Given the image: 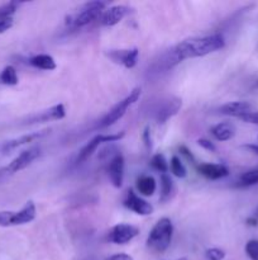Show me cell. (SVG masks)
<instances>
[{
  "instance_id": "cell-26",
  "label": "cell",
  "mask_w": 258,
  "mask_h": 260,
  "mask_svg": "<svg viewBox=\"0 0 258 260\" xmlns=\"http://www.w3.org/2000/svg\"><path fill=\"white\" fill-rule=\"evenodd\" d=\"M239 183L240 185H243V187H248V185L258 184V169L249 170V172L242 174V177H240L239 179Z\"/></svg>"
},
{
  "instance_id": "cell-24",
  "label": "cell",
  "mask_w": 258,
  "mask_h": 260,
  "mask_svg": "<svg viewBox=\"0 0 258 260\" xmlns=\"http://www.w3.org/2000/svg\"><path fill=\"white\" fill-rule=\"evenodd\" d=\"M170 169L171 173H172L175 177L177 178H186L188 175V172H186V168L184 166L182 161L180 160L179 156H172L170 160Z\"/></svg>"
},
{
  "instance_id": "cell-3",
  "label": "cell",
  "mask_w": 258,
  "mask_h": 260,
  "mask_svg": "<svg viewBox=\"0 0 258 260\" xmlns=\"http://www.w3.org/2000/svg\"><path fill=\"white\" fill-rule=\"evenodd\" d=\"M141 98V88L133 89L131 92V94L125 97L121 102H119L118 104H116L112 109L105 114V116L99 121L97 123V129H106V127H110L114 123L118 122L120 118H123L125 113H127L128 108L132 107L136 102H138V99Z\"/></svg>"
},
{
  "instance_id": "cell-36",
  "label": "cell",
  "mask_w": 258,
  "mask_h": 260,
  "mask_svg": "<svg viewBox=\"0 0 258 260\" xmlns=\"http://www.w3.org/2000/svg\"><path fill=\"white\" fill-rule=\"evenodd\" d=\"M244 149H247V150L249 151V153H252V154H255V155H257L258 156V145H256V144H247V145H244Z\"/></svg>"
},
{
  "instance_id": "cell-16",
  "label": "cell",
  "mask_w": 258,
  "mask_h": 260,
  "mask_svg": "<svg viewBox=\"0 0 258 260\" xmlns=\"http://www.w3.org/2000/svg\"><path fill=\"white\" fill-rule=\"evenodd\" d=\"M37 208L33 201H28L24 207L19 209L18 212H14L13 217V226H21V225L29 224L36 218Z\"/></svg>"
},
{
  "instance_id": "cell-33",
  "label": "cell",
  "mask_w": 258,
  "mask_h": 260,
  "mask_svg": "<svg viewBox=\"0 0 258 260\" xmlns=\"http://www.w3.org/2000/svg\"><path fill=\"white\" fill-rule=\"evenodd\" d=\"M12 27H13V18L0 19V34L4 33V32H6Z\"/></svg>"
},
{
  "instance_id": "cell-11",
  "label": "cell",
  "mask_w": 258,
  "mask_h": 260,
  "mask_svg": "<svg viewBox=\"0 0 258 260\" xmlns=\"http://www.w3.org/2000/svg\"><path fill=\"white\" fill-rule=\"evenodd\" d=\"M106 55L112 58L113 62L123 65L127 69H133L138 62L140 57V50L137 47L129 50H110Z\"/></svg>"
},
{
  "instance_id": "cell-1",
  "label": "cell",
  "mask_w": 258,
  "mask_h": 260,
  "mask_svg": "<svg viewBox=\"0 0 258 260\" xmlns=\"http://www.w3.org/2000/svg\"><path fill=\"white\" fill-rule=\"evenodd\" d=\"M225 38L222 33H214L210 36L190 38L173 46V51L176 53L179 61L182 62L186 58L203 57L212 52L224 49Z\"/></svg>"
},
{
  "instance_id": "cell-22",
  "label": "cell",
  "mask_w": 258,
  "mask_h": 260,
  "mask_svg": "<svg viewBox=\"0 0 258 260\" xmlns=\"http://www.w3.org/2000/svg\"><path fill=\"white\" fill-rule=\"evenodd\" d=\"M0 81L4 84V85H9V86H14L19 83L18 79V74H17V70L14 69V66H5L4 70L0 74Z\"/></svg>"
},
{
  "instance_id": "cell-19",
  "label": "cell",
  "mask_w": 258,
  "mask_h": 260,
  "mask_svg": "<svg viewBox=\"0 0 258 260\" xmlns=\"http://www.w3.org/2000/svg\"><path fill=\"white\" fill-rule=\"evenodd\" d=\"M137 189L140 192V194L144 197H151L155 194L156 189H157V183L156 179L152 175H141L137 179Z\"/></svg>"
},
{
  "instance_id": "cell-37",
  "label": "cell",
  "mask_w": 258,
  "mask_h": 260,
  "mask_svg": "<svg viewBox=\"0 0 258 260\" xmlns=\"http://www.w3.org/2000/svg\"><path fill=\"white\" fill-rule=\"evenodd\" d=\"M246 224L248 225V226L256 227V226H258V220L256 217H248L246 220Z\"/></svg>"
},
{
  "instance_id": "cell-6",
  "label": "cell",
  "mask_w": 258,
  "mask_h": 260,
  "mask_svg": "<svg viewBox=\"0 0 258 260\" xmlns=\"http://www.w3.org/2000/svg\"><path fill=\"white\" fill-rule=\"evenodd\" d=\"M125 136V132L121 131L119 133H109V135H104V133H99L95 137L91 138L85 146L82 147L79 151V155L76 157V162L81 164V162L86 161L96 151V149L103 144H112V142H117V141L121 140Z\"/></svg>"
},
{
  "instance_id": "cell-7",
  "label": "cell",
  "mask_w": 258,
  "mask_h": 260,
  "mask_svg": "<svg viewBox=\"0 0 258 260\" xmlns=\"http://www.w3.org/2000/svg\"><path fill=\"white\" fill-rule=\"evenodd\" d=\"M140 229L129 224H118L113 226L108 234V241L117 245H125L138 236Z\"/></svg>"
},
{
  "instance_id": "cell-34",
  "label": "cell",
  "mask_w": 258,
  "mask_h": 260,
  "mask_svg": "<svg viewBox=\"0 0 258 260\" xmlns=\"http://www.w3.org/2000/svg\"><path fill=\"white\" fill-rule=\"evenodd\" d=\"M179 151L181 153V155L185 156L186 160H188V161L191 162V164H195V162H196V161H195L194 155L191 154V151L188 150V149L186 146H184V145H182V146H180L179 147Z\"/></svg>"
},
{
  "instance_id": "cell-9",
  "label": "cell",
  "mask_w": 258,
  "mask_h": 260,
  "mask_svg": "<svg viewBox=\"0 0 258 260\" xmlns=\"http://www.w3.org/2000/svg\"><path fill=\"white\" fill-rule=\"evenodd\" d=\"M182 107V101L179 98H170L162 102L155 110V120L158 125H164L176 116Z\"/></svg>"
},
{
  "instance_id": "cell-15",
  "label": "cell",
  "mask_w": 258,
  "mask_h": 260,
  "mask_svg": "<svg viewBox=\"0 0 258 260\" xmlns=\"http://www.w3.org/2000/svg\"><path fill=\"white\" fill-rule=\"evenodd\" d=\"M128 13H129V8L127 5H113L104 12L103 17H101V23L105 27L117 26L119 22L124 19Z\"/></svg>"
},
{
  "instance_id": "cell-28",
  "label": "cell",
  "mask_w": 258,
  "mask_h": 260,
  "mask_svg": "<svg viewBox=\"0 0 258 260\" xmlns=\"http://www.w3.org/2000/svg\"><path fill=\"white\" fill-rule=\"evenodd\" d=\"M205 257H207L208 260H224L225 251L219 248L208 249L205 251Z\"/></svg>"
},
{
  "instance_id": "cell-14",
  "label": "cell",
  "mask_w": 258,
  "mask_h": 260,
  "mask_svg": "<svg viewBox=\"0 0 258 260\" xmlns=\"http://www.w3.org/2000/svg\"><path fill=\"white\" fill-rule=\"evenodd\" d=\"M65 116H66V109H65L64 104H56V105L45 110V112H41V113L29 117L28 123H42L49 122V121H58L65 118Z\"/></svg>"
},
{
  "instance_id": "cell-29",
  "label": "cell",
  "mask_w": 258,
  "mask_h": 260,
  "mask_svg": "<svg viewBox=\"0 0 258 260\" xmlns=\"http://www.w3.org/2000/svg\"><path fill=\"white\" fill-rule=\"evenodd\" d=\"M13 217H14V212L0 211V226L3 227L13 226Z\"/></svg>"
},
{
  "instance_id": "cell-40",
  "label": "cell",
  "mask_w": 258,
  "mask_h": 260,
  "mask_svg": "<svg viewBox=\"0 0 258 260\" xmlns=\"http://www.w3.org/2000/svg\"><path fill=\"white\" fill-rule=\"evenodd\" d=\"M85 260H94V258H91V257L90 258H86Z\"/></svg>"
},
{
  "instance_id": "cell-12",
  "label": "cell",
  "mask_w": 258,
  "mask_h": 260,
  "mask_svg": "<svg viewBox=\"0 0 258 260\" xmlns=\"http://www.w3.org/2000/svg\"><path fill=\"white\" fill-rule=\"evenodd\" d=\"M108 175L112 184L116 188H120L123 185L124 179V156L120 153H117L110 160L108 165Z\"/></svg>"
},
{
  "instance_id": "cell-5",
  "label": "cell",
  "mask_w": 258,
  "mask_h": 260,
  "mask_svg": "<svg viewBox=\"0 0 258 260\" xmlns=\"http://www.w3.org/2000/svg\"><path fill=\"white\" fill-rule=\"evenodd\" d=\"M41 156V149L40 147H32L28 150L22 151L10 164L0 169V179H4L6 177L15 174V173L21 172L23 169L28 168L36 159H38Z\"/></svg>"
},
{
  "instance_id": "cell-25",
  "label": "cell",
  "mask_w": 258,
  "mask_h": 260,
  "mask_svg": "<svg viewBox=\"0 0 258 260\" xmlns=\"http://www.w3.org/2000/svg\"><path fill=\"white\" fill-rule=\"evenodd\" d=\"M19 5H21V3H18V1H9V3L0 6V19L12 18V16L17 12Z\"/></svg>"
},
{
  "instance_id": "cell-30",
  "label": "cell",
  "mask_w": 258,
  "mask_h": 260,
  "mask_svg": "<svg viewBox=\"0 0 258 260\" xmlns=\"http://www.w3.org/2000/svg\"><path fill=\"white\" fill-rule=\"evenodd\" d=\"M142 141L143 144H144V146H146L147 150H152V147H153V140H152L151 127H149V126H146V129L143 130Z\"/></svg>"
},
{
  "instance_id": "cell-10",
  "label": "cell",
  "mask_w": 258,
  "mask_h": 260,
  "mask_svg": "<svg viewBox=\"0 0 258 260\" xmlns=\"http://www.w3.org/2000/svg\"><path fill=\"white\" fill-rule=\"evenodd\" d=\"M49 132H51V130H48V129L41 130V131L30 132V133L23 135V136H21V137H17V138H13V140L6 141V142H4L3 146H1V153L3 154L12 153V151H14L15 149H18V147L24 146V145H28V144H32V142H34V141H37V140H41V138H43L45 136L49 135Z\"/></svg>"
},
{
  "instance_id": "cell-17",
  "label": "cell",
  "mask_w": 258,
  "mask_h": 260,
  "mask_svg": "<svg viewBox=\"0 0 258 260\" xmlns=\"http://www.w3.org/2000/svg\"><path fill=\"white\" fill-rule=\"evenodd\" d=\"M252 109V105L248 102H231L219 108V112L225 116L237 117L239 118L243 114L248 113Z\"/></svg>"
},
{
  "instance_id": "cell-2",
  "label": "cell",
  "mask_w": 258,
  "mask_h": 260,
  "mask_svg": "<svg viewBox=\"0 0 258 260\" xmlns=\"http://www.w3.org/2000/svg\"><path fill=\"white\" fill-rule=\"evenodd\" d=\"M173 236L172 221L167 217H162L152 227L147 237V248L153 253H164L170 248Z\"/></svg>"
},
{
  "instance_id": "cell-23",
  "label": "cell",
  "mask_w": 258,
  "mask_h": 260,
  "mask_svg": "<svg viewBox=\"0 0 258 260\" xmlns=\"http://www.w3.org/2000/svg\"><path fill=\"white\" fill-rule=\"evenodd\" d=\"M151 166L153 169H156L157 172L160 173H167L168 172V169H170V165H168V162H167L166 157H164V154H155V155L152 156L151 159Z\"/></svg>"
},
{
  "instance_id": "cell-8",
  "label": "cell",
  "mask_w": 258,
  "mask_h": 260,
  "mask_svg": "<svg viewBox=\"0 0 258 260\" xmlns=\"http://www.w3.org/2000/svg\"><path fill=\"white\" fill-rule=\"evenodd\" d=\"M123 205L129 211H133L134 213L140 214V216H149L155 211L153 206L147 202L146 199H143L142 197L138 196L132 188L128 189L125 199L123 201Z\"/></svg>"
},
{
  "instance_id": "cell-39",
  "label": "cell",
  "mask_w": 258,
  "mask_h": 260,
  "mask_svg": "<svg viewBox=\"0 0 258 260\" xmlns=\"http://www.w3.org/2000/svg\"><path fill=\"white\" fill-rule=\"evenodd\" d=\"M255 88L258 89V80H256V83H255Z\"/></svg>"
},
{
  "instance_id": "cell-13",
  "label": "cell",
  "mask_w": 258,
  "mask_h": 260,
  "mask_svg": "<svg viewBox=\"0 0 258 260\" xmlns=\"http://www.w3.org/2000/svg\"><path fill=\"white\" fill-rule=\"evenodd\" d=\"M197 172L203 177L208 178L210 181H218L231 174L229 169L224 164H210V162H203L197 165Z\"/></svg>"
},
{
  "instance_id": "cell-20",
  "label": "cell",
  "mask_w": 258,
  "mask_h": 260,
  "mask_svg": "<svg viewBox=\"0 0 258 260\" xmlns=\"http://www.w3.org/2000/svg\"><path fill=\"white\" fill-rule=\"evenodd\" d=\"M28 62H29V65H32L33 68L41 69V70L46 71L55 70V69L57 68L55 58L52 57L51 55H46V53H40V55L33 56V57H30L29 60H28Z\"/></svg>"
},
{
  "instance_id": "cell-21",
  "label": "cell",
  "mask_w": 258,
  "mask_h": 260,
  "mask_svg": "<svg viewBox=\"0 0 258 260\" xmlns=\"http://www.w3.org/2000/svg\"><path fill=\"white\" fill-rule=\"evenodd\" d=\"M173 190H175V184H173L172 178L167 173L161 174V196H160V201L161 202L170 201V198L173 194Z\"/></svg>"
},
{
  "instance_id": "cell-31",
  "label": "cell",
  "mask_w": 258,
  "mask_h": 260,
  "mask_svg": "<svg viewBox=\"0 0 258 260\" xmlns=\"http://www.w3.org/2000/svg\"><path fill=\"white\" fill-rule=\"evenodd\" d=\"M239 120H242L243 122L251 123V125H257L258 126V112H248V113L243 114L239 117Z\"/></svg>"
},
{
  "instance_id": "cell-27",
  "label": "cell",
  "mask_w": 258,
  "mask_h": 260,
  "mask_svg": "<svg viewBox=\"0 0 258 260\" xmlns=\"http://www.w3.org/2000/svg\"><path fill=\"white\" fill-rule=\"evenodd\" d=\"M246 254L251 260H258V240H249L246 244Z\"/></svg>"
},
{
  "instance_id": "cell-38",
  "label": "cell",
  "mask_w": 258,
  "mask_h": 260,
  "mask_svg": "<svg viewBox=\"0 0 258 260\" xmlns=\"http://www.w3.org/2000/svg\"><path fill=\"white\" fill-rule=\"evenodd\" d=\"M175 260H188V258L184 257V258H179V259H175Z\"/></svg>"
},
{
  "instance_id": "cell-4",
  "label": "cell",
  "mask_w": 258,
  "mask_h": 260,
  "mask_svg": "<svg viewBox=\"0 0 258 260\" xmlns=\"http://www.w3.org/2000/svg\"><path fill=\"white\" fill-rule=\"evenodd\" d=\"M105 6L106 4L103 1H90V3L84 4L81 10L73 17H70L67 19L66 23L75 28L85 27L100 16L101 12L105 9Z\"/></svg>"
},
{
  "instance_id": "cell-35",
  "label": "cell",
  "mask_w": 258,
  "mask_h": 260,
  "mask_svg": "<svg viewBox=\"0 0 258 260\" xmlns=\"http://www.w3.org/2000/svg\"><path fill=\"white\" fill-rule=\"evenodd\" d=\"M105 260H133V258L129 254H125V253H118V254H114L112 257L106 258Z\"/></svg>"
},
{
  "instance_id": "cell-18",
  "label": "cell",
  "mask_w": 258,
  "mask_h": 260,
  "mask_svg": "<svg viewBox=\"0 0 258 260\" xmlns=\"http://www.w3.org/2000/svg\"><path fill=\"white\" fill-rule=\"evenodd\" d=\"M212 137L215 140L224 142V141H229L231 138L234 137L235 135V126L231 122H220L218 125L212 126L211 130Z\"/></svg>"
},
{
  "instance_id": "cell-32",
  "label": "cell",
  "mask_w": 258,
  "mask_h": 260,
  "mask_svg": "<svg viewBox=\"0 0 258 260\" xmlns=\"http://www.w3.org/2000/svg\"><path fill=\"white\" fill-rule=\"evenodd\" d=\"M197 144H199V146L203 147L204 150L210 151V153H215L216 151L215 145L212 144L210 140H207V138H199V140H197Z\"/></svg>"
}]
</instances>
